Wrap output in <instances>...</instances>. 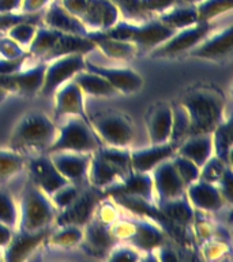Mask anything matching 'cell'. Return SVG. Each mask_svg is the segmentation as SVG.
Instances as JSON below:
<instances>
[{
  "label": "cell",
  "instance_id": "cell-22",
  "mask_svg": "<svg viewBox=\"0 0 233 262\" xmlns=\"http://www.w3.org/2000/svg\"><path fill=\"white\" fill-rule=\"evenodd\" d=\"M105 195H130L154 202V188L150 172L132 171L122 182L110 186L104 191Z\"/></svg>",
  "mask_w": 233,
  "mask_h": 262
},
{
  "label": "cell",
  "instance_id": "cell-55",
  "mask_svg": "<svg viewBox=\"0 0 233 262\" xmlns=\"http://www.w3.org/2000/svg\"><path fill=\"white\" fill-rule=\"evenodd\" d=\"M59 3L61 4V7L65 8L73 15H75L77 18H81L82 14L86 10L87 0H59Z\"/></svg>",
  "mask_w": 233,
  "mask_h": 262
},
{
  "label": "cell",
  "instance_id": "cell-56",
  "mask_svg": "<svg viewBox=\"0 0 233 262\" xmlns=\"http://www.w3.org/2000/svg\"><path fill=\"white\" fill-rule=\"evenodd\" d=\"M22 0H0V12L20 11Z\"/></svg>",
  "mask_w": 233,
  "mask_h": 262
},
{
  "label": "cell",
  "instance_id": "cell-36",
  "mask_svg": "<svg viewBox=\"0 0 233 262\" xmlns=\"http://www.w3.org/2000/svg\"><path fill=\"white\" fill-rule=\"evenodd\" d=\"M172 108V130L169 142L175 143L176 146L183 141L188 134L190 128V118L187 110L180 102L171 104Z\"/></svg>",
  "mask_w": 233,
  "mask_h": 262
},
{
  "label": "cell",
  "instance_id": "cell-28",
  "mask_svg": "<svg viewBox=\"0 0 233 262\" xmlns=\"http://www.w3.org/2000/svg\"><path fill=\"white\" fill-rule=\"evenodd\" d=\"M176 153L187 157L200 168L213 156L212 133L188 135L177 145Z\"/></svg>",
  "mask_w": 233,
  "mask_h": 262
},
{
  "label": "cell",
  "instance_id": "cell-11",
  "mask_svg": "<svg viewBox=\"0 0 233 262\" xmlns=\"http://www.w3.org/2000/svg\"><path fill=\"white\" fill-rule=\"evenodd\" d=\"M154 188V204L173 200L185 194V186L180 179L171 159L164 160L150 172Z\"/></svg>",
  "mask_w": 233,
  "mask_h": 262
},
{
  "label": "cell",
  "instance_id": "cell-13",
  "mask_svg": "<svg viewBox=\"0 0 233 262\" xmlns=\"http://www.w3.org/2000/svg\"><path fill=\"white\" fill-rule=\"evenodd\" d=\"M118 239L113 236L110 225L93 216V219L83 227V237L79 243L86 254L91 257L106 258L108 253L118 245Z\"/></svg>",
  "mask_w": 233,
  "mask_h": 262
},
{
  "label": "cell",
  "instance_id": "cell-16",
  "mask_svg": "<svg viewBox=\"0 0 233 262\" xmlns=\"http://www.w3.org/2000/svg\"><path fill=\"white\" fill-rule=\"evenodd\" d=\"M233 29L232 26L222 29L216 34H208L199 44L188 51V55L206 60H224L232 55Z\"/></svg>",
  "mask_w": 233,
  "mask_h": 262
},
{
  "label": "cell",
  "instance_id": "cell-52",
  "mask_svg": "<svg viewBox=\"0 0 233 262\" xmlns=\"http://www.w3.org/2000/svg\"><path fill=\"white\" fill-rule=\"evenodd\" d=\"M220 190L221 195L225 200L226 205H230L233 201V172L232 167H228L225 169L224 175L221 176L218 183L216 184Z\"/></svg>",
  "mask_w": 233,
  "mask_h": 262
},
{
  "label": "cell",
  "instance_id": "cell-10",
  "mask_svg": "<svg viewBox=\"0 0 233 262\" xmlns=\"http://www.w3.org/2000/svg\"><path fill=\"white\" fill-rule=\"evenodd\" d=\"M46 61L38 60L29 69H22L18 73L0 75V89L7 93H19L33 96L41 92L44 83Z\"/></svg>",
  "mask_w": 233,
  "mask_h": 262
},
{
  "label": "cell",
  "instance_id": "cell-26",
  "mask_svg": "<svg viewBox=\"0 0 233 262\" xmlns=\"http://www.w3.org/2000/svg\"><path fill=\"white\" fill-rule=\"evenodd\" d=\"M86 176L89 179L90 186L101 190L102 192L126 178L113 164H110L108 160L104 159L98 151H94L91 155V161H90Z\"/></svg>",
  "mask_w": 233,
  "mask_h": 262
},
{
  "label": "cell",
  "instance_id": "cell-15",
  "mask_svg": "<svg viewBox=\"0 0 233 262\" xmlns=\"http://www.w3.org/2000/svg\"><path fill=\"white\" fill-rule=\"evenodd\" d=\"M85 69L105 78L118 93H136L143 86V78L141 77V74L127 67H105L86 59Z\"/></svg>",
  "mask_w": 233,
  "mask_h": 262
},
{
  "label": "cell",
  "instance_id": "cell-18",
  "mask_svg": "<svg viewBox=\"0 0 233 262\" xmlns=\"http://www.w3.org/2000/svg\"><path fill=\"white\" fill-rule=\"evenodd\" d=\"M52 96L55 97L56 116H78L89 122V116L85 110V93L74 79L61 85Z\"/></svg>",
  "mask_w": 233,
  "mask_h": 262
},
{
  "label": "cell",
  "instance_id": "cell-44",
  "mask_svg": "<svg viewBox=\"0 0 233 262\" xmlns=\"http://www.w3.org/2000/svg\"><path fill=\"white\" fill-rule=\"evenodd\" d=\"M42 20V12L37 14H26V12H0V32L7 33L8 29H11L14 25L20 22H34L38 24Z\"/></svg>",
  "mask_w": 233,
  "mask_h": 262
},
{
  "label": "cell",
  "instance_id": "cell-49",
  "mask_svg": "<svg viewBox=\"0 0 233 262\" xmlns=\"http://www.w3.org/2000/svg\"><path fill=\"white\" fill-rule=\"evenodd\" d=\"M192 233L194 236L199 243H203V242L208 241L214 237V229H216V225L213 224L212 221L206 220V219H195L192 221Z\"/></svg>",
  "mask_w": 233,
  "mask_h": 262
},
{
  "label": "cell",
  "instance_id": "cell-50",
  "mask_svg": "<svg viewBox=\"0 0 233 262\" xmlns=\"http://www.w3.org/2000/svg\"><path fill=\"white\" fill-rule=\"evenodd\" d=\"M28 53V49L22 48L19 44H16L11 37L0 36V57L4 59H16Z\"/></svg>",
  "mask_w": 233,
  "mask_h": 262
},
{
  "label": "cell",
  "instance_id": "cell-3",
  "mask_svg": "<svg viewBox=\"0 0 233 262\" xmlns=\"http://www.w3.org/2000/svg\"><path fill=\"white\" fill-rule=\"evenodd\" d=\"M56 214L57 210L51 198L28 179L20 195L19 221L16 229L26 232L48 229L55 223Z\"/></svg>",
  "mask_w": 233,
  "mask_h": 262
},
{
  "label": "cell",
  "instance_id": "cell-41",
  "mask_svg": "<svg viewBox=\"0 0 233 262\" xmlns=\"http://www.w3.org/2000/svg\"><path fill=\"white\" fill-rule=\"evenodd\" d=\"M228 167H232V165L225 164L222 160L213 155L212 157L200 167L199 179L204 180V182H208V183L217 184L218 183V180L221 179V176L224 175L225 169Z\"/></svg>",
  "mask_w": 233,
  "mask_h": 262
},
{
  "label": "cell",
  "instance_id": "cell-29",
  "mask_svg": "<svg viewBox=\"0 0 233 262\" xmlns=\"http://www.w3.org/2000/svg\"><path fill=\"white\" fill-rule=\"evenodd\" d=\"M96 49V45L89 37L77 36V34H67L61 33L57 37L56 42L45 55L42 61H51L56 57L64 56V55H71V53H82L87 55L91 51Z\"/></svg>",
  "mask_w": 233,
  "mask_h": 262
},
{
  "label": "cell",
  "instance_id": "cell-46",
  "mask_svg": "<svg viewBox=\"0 0 233 262\" xmlns=\"http://www.w3.org/2000/svg\"><path fill=\"white\" fill-rule=\"evenodd\" d=\"M118 6L120 14H123L124 19L134 20V22H141L145 20V12L141 8V2L139 0H112Z\"/></svg>",
  "mask_w": 233,
  "mask_h": 262
},
{
  "label": "cell",
  "instance_id": "cell-21",
  "mask_svg": "<svg viewBox=\"0 0 233 262\" xmlns=\"http://www.w3.org/2000/svg\"><path fill=\"white\" fill-rule=\"evenodd\" d=\"M48 155L51 156V160L63 178H65L71 183H79L87 175V169H89L93 153L55 151V153H48Z\"/></svg>",
  "mask_w": 233,
  "mask_h": 262
},
{
  "label": "cell",
  "instance_id": "cell-31",
  "mask_svg": "<svg viewBox=\"0 0 233 262\" xmlns=\"http://www.w3.org/2000/svg\"><path fill=\"white\" fill-rule=\"evenodd\" d=\"M159 22H162L165 26L171 28L172 30H180V29L188 28L199 22L198 19V11L195 4L177 3L167 11L161 12L157 15Z\"/></svg>",
  "mask_w": 233,
  "mask_h": 262
},
{
  "label": "cell",
  "instance_id": "cell-45",
  "mask_svg": "<svg viewBox=\"0 0 233 262\" xmlns=\"http://www.w3.org/2000/svg\"><path fill=\"white\" fill-rule=\"evenodd\" d=\"M200 249H202L204 259L218 261V259H222L230 251V245L226 242L220 241V239L212 237V239L200 243Z\"/></svg>",
  "mask_w": 233,
  "mask_h": 262
},
{
  "label": "cell",
  "instance_id": "cell-37",
  "mask_svg": "<svg viewBox=\"0 0 233 262\" xmlns=\"http://www.w3.org/2000/svg\"><path fill=\"white\" fill-rule=\"evenodd\" d=\"M98 153L108 160L110 164H113L114 167L118 168L119 171L122 172L123 175H130L132 169L131 165V150H128L127 147H116V146H101L98 149Z\"/></svg>",
  "mask_w": 233,
  "mask_h": 262
},
{
  "label": "cell",
  "instance_id": "cell-7",
  "mask_svg": "<svg viewBox=\"0 0 233 262\" xmlns=\"http://www.w3.org/2000/svg\"><path fill=\"white\" fill-rule=\"evenodd\" d=\"M212 32L210 22H196L192 26L176 30L168 40L150 51L153 57H172L180 53H187L190 49L199 44Z\"/></svg>",
  "mask_w": 233,
  "mask_h": 262
},
{
  "label": "cell",
  "instance_id": "cell-47",
  "mask_svg": "<svg viewBox=\"0 0 233 262\" xmlns=\"http://www.w3.org/2000/svg\"><path fill=\"white\" fill-rule=\"evenodd\" d=\"M94 217L98 219L100 221H102L104 224L112 225L116 220L120 219V214H119L118 204L112 201H100L96 208V212H94Z\"/></svg>",
  "mask_w": 233,
  "mask_h": 262
},
{
  "label": "cell",
  "instance_id": "cell-59",
  "mask_svg": "<svg viewBox=\"0 0 233 262\" xmlns=\"http://www.w3.org/2000/svg\"><path fill=\"white\" fill-rule=\"evenodd\" d=\"M202 2V0H181V3H188V4H196Z\"/></svg>",
  "mask_w": 233,
  "mask_h": 262
},
{
  "label": "cell",
  "instance_id": "cell-30",
  "mask_svg": "<svg viewBox=\"0 0 233 262\" xmlns=\"http://www.w3.org/2000/svg\"><path fill=\"white\" fill-rule=\"evenodd\" d=\"M157 206L164 216L179 228L188 229L195 219V209L192 208L185 194L173 200L164 201L161 204H157Z\"/></svg>",
  "mask_w": 233,
  "mask_h": 262
},
{
  "label": "cell",
  "instance_id": "cell-6",
  "mask_svg": "<svg viewBox=\"0 0 233 262\" xmlns=\"http://www.w3.org/2000/svg\"><path fill=\"white\" fill-rule=\"evenodd\" d=\"M89 122L98 138L108 146L128 147L134 139V126L126 115L119 112L98 114L89 116Z\"/></svg>",
  "mask_w": 233,
  "mask_h": 262
},
{
  "label": "cell",
  "instance_id": "cell-35",
  "mask_svg": "<svg viewBox=\"0 0 233 262\" xmlns=\"http://www.w3.org/2000/svg\"><path fill=\"white\" fill-rule=\"evenodd\" d=\"M83 228L78 225H56V229L49 232L46 241L49 245L60 249H71L82 242Z\"/></svg>",
  "mask_w": 233,
  "mask_h": 262
},
{
  "label": "cell",
  "instance_id": "cell-20",
  "mask_svg": "<svg viewBox=\"0 0 233 262\" xmlns=\"http://www.w3.org/2000/svg\"><path fill=\"white\" fill-rule=\"evenodd\" d=\"M134 221L135 231L128 239V245L135 247L141 253H153L158 246L165 243L167 233L154 221L146 217H131Z\"/></svg>",
  "mask_w": 233,
  "mask_h": 262
},
{
  "label": "cell",
  "instance_id": "cell-14",
  "mask_svg": "<svg viewBox=\"0 0 233 262\" xmlns=\"http://www.w3.org/2000/svg\"><path fill=\"white\" fill-rule=\"evenodd\" d=\"M122 18L118 6L112 0H87L85 12L79 18L89 32H105Z\"/></svg>",
  "mask_w": 233,
  "mask_h": 262
},
{
  "label": "cell",
  "instance_id": "cell-8",
  "mask_svg": "<svg viewBox=\"0 0 233 262\" xmlns=\"http://www.w3.org/2000/svg\"><path fill=\"white\" fill-rule=\"evenodd\" d=\"M86 55L71 53L46 61L44 83L40 93L42 96H52L61 85L71 81L75 74L85 70Z\"/></svg>",
  "mask_w": 233,
  "mask_h": 262
},
{
  "label": "cell",
  "instance_id": "cell-34",
  "mask_svg": "<svg viewBox=\"0 0 233 262\" xmlns=\"http://www.w3.org/2000/svg\"><path fill=\"white\" fill-rule=\"evenodd\" d=\"M26 165V160L22 153L12 149L0 147V184H6L16 176Z\"/></svg>",
  "mask_w": 233,
  "mask_h": 262
},
{
  "label": "cell",
  "instance_id": "cell-51",
  "mask_svg": "<svg viewBox=\"0 0 233 262\" xmlns=\"http://www.w3.org/2000/svg\"><path fill=\"white\" fill-rule=\"evenodd\" d=\"M141 8L145 14H161L180 3L181 0H139Z\"/></svg>",
  "mask_w": 233,
  "mask_h": 262
},
{
  "label": "cell",
  "instance_id": "cell-12",
  "mask_svg": "<svg viewBox=\"0 0 233 262\" xmlns=\"http://www.w3.org/2000/svg\"><path fill=\"white\" fill-rule=\"evenodd\" d=\"M29 180H32L37 187L46 195H51L57 188L68 183V180L61 176L48 153H38L28 161Z\"/></svg>",
  "mask_w": 233,
  "mask_h": 262
},
{
  "label": "cell",
  "instance_id": "cell-39",
  "mask_svg": "<svg viewBox=\"0 0 233 262\" xmlns=\"http://www.w3.org/2000/svg\"><path fill=\"white\" fill-rule=\"evenodd\" d=\"M19 221V205L15 198L7 191L0 188V223L15 231Z\"/></svg>",
  "mask_w": 233,
  "mask_h": 262
},
{
  "label": "cell",
  "instance_id": "cell-40",
  "mask_svg": "<svg viewBox=\"0 0 233 262\" xmlns=\"http://www.w3.org/2000/svg\"><path fill=\"white\" fill-rule=\"evenodd\" d=\"M171 160L185 187L199 179L200 168L195 163H192L191 160H188L187 157L181 155H177L176 151L175 155L171 157Z\"/></svg>",
  "mask_w": 233,
  "mask_h": 262
},
{
  "label": "cell",
  "instance_id": "cell-5",
  "mask_svg": "<svg viewBox=\"0 0 233 262\" xmlns=\"http://www.w3.org/2000/svg\"><path fill=\"white\" fill-rule=\"evenodd\" d=\"M101 146V139L98 138V135L96 134L89 122L78 116H69L68 120L57 128L56 138L45 153H55V151L94 153Z\"/></svg>",
  "mask_w": 233,
  "mask_h": 262
},
{
  "label": "cell",
  "instance_id": "cell-24",
  "mask_svg": "<svg viewBox=\"0 0 233 262\" xmlns=\"http://www.w3.org/2000/svg\"><path fill=\"white\" fill-rule=\"evenodd\" d=\"M176 145L172 142L150 143L147 147L131 150V165L138 172H151L164 160L175 155Z\"/></svg>",
  "mask_w": 233,
  "mask_h": 262
},
{
  "label": "cell",
  "instance_id": "cell-53",
  "mask_svg": "<svg viewBox=\"0 0 233 262\" xmlns=\"http://www.w3.org/2000/svg\"><path fill=\"white\" fill-rule=\"evenodd\" d=\"M29 59H30L29 52L25 53L24 56L16 57V59H4V57H0V75L18 73V71L24 69L25 64L29 61Z\"/></svg>",
  "mask_w": 233,
  "mask_h": 262
},
{
  "label": "cell",
  "instance_id": "cell-1",
  "mask_svg": "<svg viewBox=\"0 0 233 262\" xmlns=\"http://www.w3.org/2000/svg\"><path fill=\"white\" fill-rule=\"evenodd\" d=\"M180 104L187 110L190 118L188 135L206 134L224 120V94L213 88H195L180 98Z\"/></svg>",
  "mask_w": 233,
  "mask_h": 262
},
{
  "label": "cell",
  "instance_id": "cell-60",
  "mask_svg": "<svg viewBox=\"0 0 233 262\" xmlns=\"http://www.w3.org/2000/svg\"><path fill=\"white\" fill-rule=\"evenodd\" d=\"M3 259V249H0V261Z\"/></svg>",
  "mask_w": 233,
  "mask_h": 262
},
{
  "label": "cell",
  "instance_id": "cell-33",
  "mask_svg": "<svg viewBox=\"0 0 233 262\" xmlns=\"http://www.w3.org/2000/svg\"><path fill=\"white\" fill-rule=\"evenodd\" d=\"M213 155L221 159L225 164L232 165V119H224L213 130Z\"/></svg>",
  "mask_w": 233,
  "mask_h": 262
},
{
  "label": "cell",
  "instance_id": "cell-32",
  "mask_svg": "<svg viewBox=\"0 0 233 262\" xmlns=\"http://www.w3.org/2000/svg\"><path fill=\"white\" fill-rule=\"evenodd\" d=\"M73 79L77 82V85L85 94L96 96V97H110L118 93L105 78L86 69L75 74Z\"/></svg>",
  "mask_w": 233,
  "mask_h": 262
},
{
  "label": "cell",
  "instance_id": "cell-27",
  "mask_svg": "<svg viewBox=\"0 0 233 262\" xmlns=\"http://www.w3.org/2000/svg\"><path fill=\"white\" fill-rule=\"evenodd\" d=\"M87 37L93 41L96 48L101 51L106 57L116 61H130L139 53L136 45L128 41L118 40L104 36L101 32H89Z\"/></svg>",
  "mask_w": 233,
  "mask_h": 262
},
{
  "label": "cell",
  "instance_id": "cell-57",
  "mask_svg": "<svg viewBox=\"0 0 233 262\" xmlns=\"http://www.w3.org/2000/svg\"><path fill=\"white\" fill-rule=\"evenodd\" d=\"M12 235H14V229L0 223V249H4L10 243Z\"/></svg>",
  "mask_w": 233,
  "mask_h": 262
},
{
  "label": "cell",
  "instance_id": "cell-4",
  "mask_svg": "<svg viewBox=\"0 0 233 262\" xmlns=\"http://www.w3.org/2000/svg\"><path fill=\"white\" fill-rule=\"evenodd\" d=\"M175 32L176 30H172L162 22H159L158 18L141 20V24L120 18L114 26L101 33L106 37L132 42L136 45L139 52H145V51L150 52L155 47L168 40Z\"/></svg>",
  "mask_w": 233,
  "mask_h": 262
},
{
  "label": "cell",
  "instance_id": "cell-2",
  "mask_svg": "<svg viewBox=\"0 0 233 262\" xmlns=\"http://www.w3.org/2000/svg\"><path fill=\"white\" fill-rule=\"evenodd\" d=\"M57 135L56 124L42 112L25 115L16 123L10 137V149L26 153L38 151L45 153Z\"/></svg>",
  "mask_w": 233,
  "mask_h": 262
},
{
  "label": "cell",
  "instance_id": "cell-25",
  "mask_svg": "<svg viewBox=\"0 0 233 262\" xmlns=\"http://www.w3.org/2000/svg\"><path fill=\"white\" fill-rule=\"evenodd\" d=\"M145 122L150 143L169 142L172 130L171 104L158 102L151 106L145 116Z\"/></svg>",
  "mask_w": 233,
  "mask_h": 262
},
{
  "label": "cell",
  "instance_id": "cell-17",
  "mask_svg": "<svg viewBox=\"0 0 233 262\" xmlns=\"http://www.w3.org/2000/svg\"><path fill=\"white\" fill-rule=\"evenodd\" d=\"M49 232H51L49 228L37 232H26V231L15 229L10 243L3 249V259L7 262H19L28 259L44 242H46Z\"/></svg>",
  "mask_w": 233,
  "mask_h": 262
},
{
  "label": "cell",
  "instance_id": "cell-9",
  "mask_svg": "<svg viewBox=\"0 0 233 262\" xmlns=\"http://www.w3.org/2000/svg\"><path fill=\"white\" fill-rule=\"evenodd\" d=\"M105 195L101 190L90 187L81 190L79 195L67 206L59 210L55 219L56 225H78L85 227L94 216L98 202Z\"/></svg>",
  "mask_w": 233,
  "mask_h": 262
},
{
  "label": "cell",
  "instance_id": "cell-23",
  "mask_svg": "<svg viewBox=\"0 0 233 262\" xmlns=\"http://www.w3.org/2000/svg\"><path fill=\"white\" fill-rule=\"evenodd\" d=\"M42 22L48 28L56 29L61 33L77 34V36L87 37V28L82 24L81 19L73 15L65 8L61 7L59 0H53L42 12Z\"/></svg>",
  "mask_w": 233,
  "mask_h": 262
},
{
  "label": "cell",
  "instance_id": "cell-38",
  "mask_svg": "<svg viewBox=\"0 0 233 262\" xmlns=\"http://www.w3.org/2000/svg\"><path fill=\"white\" fill-rule=\"evenodd\" d=\"M198 19L200 22H212L217 16L224 15L233 7V0H202L196 3Z\"/></svg>",
  "mask_w": 233,
  "mask_h": 262
},
{
  "label": "cell",
  "instance_id": "cell-48",
  "mask_svg": "<svg viewBox=\"0 0 233 262\" xmlns=\"http://www.w3.org/2000/svg\"><path fill=\"white\" fill-rule=\"evenodd\" d=\"M106 258L109 261H138L141 258V251L130 245H116L110 250Z\"/></svg>",
  "mask_w": 233,
  "mask_h": 262
},
{
  "label": "cell",
  "instance_id": "cell-19",
  "mask_svg": "<svg viewBox=\"0 0 233 262\" xmlns=\"http://www.w3.org/2000/svg\"><path fill=\"white\" fill-rule=\"evenodd\" d=\"M185 195L195 212L217 213L226 205L216 184L200 179L185 187Z\"/></svg>",
  "mask_w": 233,
  "mask_h": 262
},
{
  "label": "cell",
  "instance_id": "cell-58",
  "mask_svg": "<svg viewBox=\"0 0 233 262\" xmlns=\"http://www.w3.org/2000/svg\"><path fill=\"white\" fill-rule=\"evenodd\" d=\"M7 96H8L7 92H4L3 89H0V102H3L4 100L7 98Z\"/></svg>",
  "mask_w": 233,
  "mask_h": 262
},
{
  "label": "cell",
  "instance_id": "cell-54",
  "mask_svg": "<svg viewBox=\"0 0 233 262\" xmlns=\"http://www.w3.org/2000/svg\"><path fill=\"white\" fill-rule=\"evenodd\" d=\"M53 0H22L20 11L26 14H37L44 12V10L52 3Z\"/></svg>",
  "mask_w": 233,
  "mask_h": 262
},
{
  "label": "cell",
  "instance_id": "cell-42",
  "mask_svg": "<svg viewBox=\"0 0 233 262\" xmlns=\"http://www.w3.org/2000/svg\"><path fill=\"white\" fill-rule=\"evenodd\" d=\"M37 24L34 22H20V24L14 25L11 29L7 30V36L11 37L16 44H19L22 48L28 49L30 42L36 36Z\"/></svg>",
  "mask_w": 233,
  "mask_h": 262
},
{
  "label": "cell",
  "instance_id": "cell-43",
  "mask_svg": "<svg viewBox=\"0 0 233 262\" xmlns=\"http://www.w3.org/2000/svg\"><path fill=\"white\" fill-rule=\"evenodd\" d=\"M81 190L82 188L78 186V183H71V182H68L64 186H61L60 188H57L55 192H52L49 195V198H51V202L53 204V206L59 212L61 209L67 208L79 195Z\"/></svg>",
  "mask_w": 233,
  "mask_h": 262
}]
</instances>
